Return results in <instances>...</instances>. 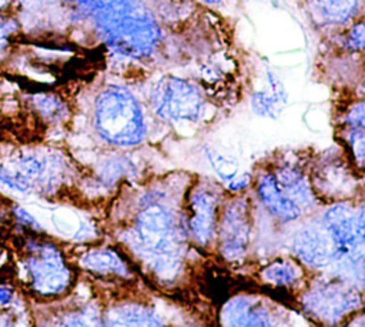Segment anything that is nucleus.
I'll use <instances>...</instances> for the list:
<instances>
[{"mask_svg":"<svg viewBox=\"0 0 365 327\" xmlns=\"http://www.w3.org/2000/svg\"><path fill=\"white\" fill-rule=\"evenodd\" d=\"M0 184L16 193H24V194L30 193L26 181L9 163L7 164L0 163Z\"/></svg>","mask_w":365,"mask_h":327,"instance_id":"nucleus-20","label":"nucleus"},{"mask_svg":"<svg viewBox=\"0 0 365 327\" xmlns=\"http://www.w3.org/2000/svg\"><path fill=\"white\" fill-rule=\"evenodd\" d=\"M346 121L351 126L365 129V100L356 101L349 107L346 113Z\"/></svg>","mask_w":365,"mask_h":327,"instance_id":"nucleus-24","label":"nucleus"},{"mask_svg":"<svg viewBox=\"0 0 365 327\" xmlns=\"http://www.w3.org/2000/svg\"><path fill=\"white\" fill-rule=\"evenodd\" d=\"M312 16L325 24H341L349 20L362 0H305Z\"/></svg>","mask_w":365,"mask_h":327,"instance_id":"nucleus-17","label":"nucleus"},{"mask_svg":"<svg viewBox=\"0 0 365 327\" xmlns=\"http://www.w3.org/2000/svg\"><path fill=\"white\" fill-rule=\"evenodd\" d=\"M103 326H163L160 317L148 307L125 303L107 308L101 314Z\"/></svg>","mask_w":365,"mask_h":327,"instance_id":"nucleus-14","label":"nucleus"},{"mask_svg":"<svg viewBox=\"0 0 365 327\" xmlns=\"http://www.w3.org/2000/svg\"><path fill=\"white\" fill-rule=\"evenodd\" d=\"M11 4H13V0H0V11L10 10Z\"/></svg>","mask_w":365,"mask_h":327,"instance_id":"nucleus-29","label":"nucleus"},{"mask_svg":"<svg viewBox=\"0 0 365 327\" xmlns=\"http://www.w3.org/2000/svg\"><path fill=\"white\" fill-rule=\"evenodd\" d=\"M258 194L265 207L278 218L295 220L301 216V208L279 190L271 174L259 177Z\"/></svg>","mask_w":365,"mask_h":327,"instance_id":"nucleus-15","label":"nucleus"},{"mask_svg":"<svg viewBox=\"0 0 365 327\" xmlns=\"http://www.w3.org/2000/svg\"><path fill=\"white\" fill-rule=\"evenodd\" d=\"M171 214L158 204L138 211L131 228L135 251L150 267L164 277L175 273L180 261V244Z\"/></svg>","mask_w":365,"mask_h":327,"instance_id":"nucleus-3","label":"nucleus"},{"mask_svg":"<svg viewBox=\"0 0 365 327\" xmlns=\"http://www.w3.org/2000/svg\"><path fill=\"white\" fill-rule=\"evenodd\" d=\"M224 326H271L268 311L250 298L238 297L227 303L221 313Z\"/></svg>","mask_w":365,"mask_h":327,"instance_id":"nucleus-13","label":"nucleus"},{"mask_svg":"<svg viewBox=\"0 0 365 327\" xmlns=\"http://www.w3.org/2000/svg\"><path fill=\"white\" fill-rule=\"evenodd\" d=\"M359 293L342 281H325L314 286L302 298L305 310L318 320L334 323L361 306Z\"/></svg>","mask_w":365,"mask_h":327,"instance_id":"nucleus-6","label":"nucleus"},{"mask_svg":"<svg viewBox=\"0 0 365 327\" xmlns=\"http://www.w3.org/2000/svg\"><path fill=\"white\" fill-rule=\"evenodd\" d=\"M190 231L198 244H207L215 226V200L205 191H198L191 198Z\"/></svg>","mask_w":365,"mask_h":327,"instance_id":"nucleus-12","label":"nucleus"},{"mask_svg":"<svg viewBox=\"0 0 365 327\" xmlns=\"http://www.w3.org/2000/svg\"><path fill=\"white\" fill-rule=\"evenodd\" d=\"M11 216H13L14 221L19 226H21L23 228H27V230L34 231V233H43L44 231L40 221L30 211H27L21 206H13L11 207Z\"/></svg>","mask_w":365,"mask_h":327,"instance_id":"nucleus-22","label":"nucleus"},{"mask_svg":"<svg viewBox=\"0 0 365 327\" xmlns=\"http://www.w3.org/2000/svg\"><path fill=\"white\" fill-rule=\"evenodd\" d=\"M356 240L358 246L361 248H365V206H362L356 211Z\"/></svg>","mask_w":365,"mask_h":327,"instance_id":"nucleus-25","label":"nucleus"},{"mask_svg":"<svg viewBox=\"0 0 365 327\" xmlns=\"http://www.w3.org/2000/svg\"><path fill=\"white\" fill-rule=\"evenodd\" d=\"M1 228H3V214L0 211V236H1Z\"/></svg>","mask_w":365,"mask_h":327,"instance_id":"nucleus-30","label":"nucleus"},{"mask_svg":"<svg viewBox=\"0 0 365 327\" xmlns=\"http://www.w3.org/2000/svg\"><path fill=\"white\" fill-rule=\"evenodd\" d=\"M299 276H301V271L298 266L288 260H277L261 271L262 280L274 286L294 284L299 278Z\"/></svg>","mask_w":365,"mask_h":327,"instance_id":"nucleus-18","label":"nucleus"},{"mask_svg":"<svg viewBox=\"0 0 365 327\" xmlns=\"http://www.w3.org/2000/svg\"><path fill=\"white\" fill-rule=\"evenodd\" d=\"M9 164L26 181L30 193L44 196L58 191L70 171L66 159L48 150L21 153Z\"/></svg>","mask_w":365,"mask_h":327,"instance_id":"nucleus-5","label":"nucleus"},{"mask_svg":"<svg viewBox=\"0 0 365 327\" xmlns=\"http://www.w3.org/2000/svg\"><path fill=\"white\" fill-rule=\"evenodd\" d=\"M17 274L26 288L43 300L64 297L76 280L74 268L63 248L34 231L21 243Z\"/></svg>","mask_w":365,"mask_h":327,"instance_id":"nucleus-1","label":"nucleus"},{"mask_svg":"<svg viewBox=\"0 0 365 327\" xmlns=\"http://www.w3.org/2000/svg\"><path fill=\"white\" fill-rule=\"evenodd\" d=\"M20 31L19 19L10 11H0V53L7 50Z\"/></svg>","mask_w":365,"mask_h":327,"instance_id":"nucleus-19","label":"nucleus"},{"mask_svg":"<svg viewBox=\"0 0 365 327\" xmlns=\"http://www.w3.org/2000/svg\"><path fill=\"white\" fill-rule=\"evenodd\" d=\"M292 250L299 260L312 267H322L331 258V244L317 228H304L292 240Z\"/></svg>","mask_w":365,"mask_h":327,"instance_id":"nucleus-10","label":"nucleus"},{"mask_svg":"<svg viewBox=\"0 0 365 327\" xmlns=\"http://www.w3.org/2000/svg\"><path fill=\"white\" fill-rule=\"evenodd\" d=\"M30 110L47 124H63L70 119V104L57 91L38 90L26 96Z\"/></svg>","mask_w":365,"mask_h":327,"instance_id":"nucleus-11","label":"nucleus"},{"mask_svg":"<svg viewBox=\"0 0 365 327\" xmlns=\"http://www.w3.org/2000/svg\"><path fill=\"white\" fill-rule=\"evenodd\" d=\"M93 121L97 134L113 146H134L145 136L141 104L120 84H107L98 90L93 103Z\"/></svg>","mask_w":365,"mask_h":327,"instance_id":"nucleus-2","label":"nucleus"},{"mask_svg":"<svg viewBox=\"0 0 365 327\" xmlns=\"http://www.w3.org/2000/svg\"><path fill=\"white\" fill-rule=\"evenodd\" d=\"M346 46L352 50H365V17L349 29L346 34Z\"/></svg>","mask_w":365,"mask_h":327,"instance_id":"nucleus-23","label":"nucleus"},{"mask_svg":"<svg viewBox=\"0 0 365 327\" xmlns=\"http://www.w3.org/2000/svg\"><path fill=\"white\" fill-rule=\"evenodd\" d=\"M248 213L247 204L237 201L228 206L221 221V253L228 260L244 254L248 241Z\"/></svg>","mask_w":365,"mask_h":327,"instance_id":"nucleus-7","label":"nucleus"},{"mask_svg":"<svg viewBox=\"0 0 365 327\" xmlns=\"http://www.w3.org/2000/svg\"><path fill=\"white\" fill-rule=\"evenodd\" d=\"M194 1H198V3H201V4H204V6L214 7V6L221 4V1H222V0H194Z\"/></svg>","mask_w":365,"mask_h":327,"instance_id":"nucleus-28","label":"nucleus"},{"mask_svg":"<svg viewBox=\"0 0 365 327\" xmlns=\"http://www.w3.org/2000/svg\"><path fill=\"white\" fill-rule=\"evenodd\" d=\"M324 221L332 241L342 254H355L359 250L356 240V211L339 203L325 213Z\"/></svg>","mask_w":365,"mask_h":327,"instance_id":"nucleus-8","label":"nucleus"},{"mask_svg":"<svg viewBox=\"0 0 365 327\" xmlns=\"http://www.w3.org/2000/svg\"><path fill=\"white\" fill-rule=\"evenodd\" d=\"M13 298H14L13 290L6 284H0V306L3 307L10 306L13 303Z\"/></svg>","mask_w":365,"mask_h":327,"instance_id":"nucleus-26","label":"nucleus"},{"mask_svg":"<svg viewBox=\"0 0 365 327\" xmlns=\"http://www.w3.org/2000/svg\"><path fill=\"white\" fill-rule=\"evenodd\" d=\"M272 177L277 186L279 187V190L291 201H294L301 210L312 206L314 203L312 190L308 181L304 178V176L298 170L291 167H282Z\"/></svg>","mask_w":365,"mask_h":327,"instance_id":"nucleus-16","label":"nucleus"},{"mask_svg":"<svg viewBox=\"0 0 365 327\" xmlns=\"http://www.w3.org/2000/svg\"><path fill=\"white\" fill-rule=\"evenodd\" d=\"M150 104L154 113L167 121H194L202 110V96L190 81L164 76L150 91Z\"/></svg>","mask_w":365,"mask_h":327,"instance_id":"nucleus-4","label":"nucleus"},{"mask_svg":"<svg viewBox=\"0 0 365 327\" xmlns=\"http://www.w3.org/2000/svg\"><path fill=\"white\" fill-rule=\"evenodd\" d=\"M348 143L351 144V150L358 167L365 166V129L352 126L348 133Z\"/></svg>","mask_w":365,"mask_h":327,"instance_id":"nucleus-21","label":"nucleus"},{"mask_svg":"<svg viewBox=\"0 0 365 327\" xmlns=\"http://www.w3.org/2000/svg\"><path fill=\"white\" fill-rule=\"evenodd\" d=\"M77 264L81 270L101 278H108V277L130 278L131 277V271L127 261L113 247L87 248L78 256Z\"/></svg>","mask_w":365,"mask_h":327,"instance_id":"nucleus-9","label":"nucleus"},{"mask_svg":"<svg viewBox=\"0 0 365 327\" xmlns=\"http://www.w3.org/2000/svg\"><path fill=\"white\" fill-rule=\"evenodd\" d=\"M358 254L356 257V266H358V276H359V280L362 283V286L365 287V248L359 253H355Z\"/></svg>","mask_w":365,"mask_h":327,"instance_id":"nucleus-27","label":"nucleus"}]
</instances>
